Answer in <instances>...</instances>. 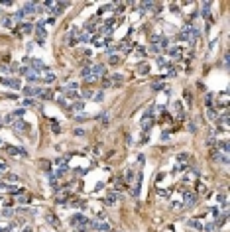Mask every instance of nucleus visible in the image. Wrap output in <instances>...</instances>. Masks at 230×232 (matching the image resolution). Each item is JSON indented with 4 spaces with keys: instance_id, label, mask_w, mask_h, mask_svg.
<instances>
[{
    "instance_id": "obj_4",
    "label": "nucleus",
    "mask_w": 230,
    "mask_h": 232,
    "mask_svg": "<svg viewBox=\"0 0 230 232\" xmlns=\"http://www.w3.org/2000/svg\"><path fill=\"white\" fill-rule=\"evenodd\" d=\"M12 126L16 128L18 132H24V134H28V132L32 130V128H30V124H26L24 120H16V122H12Z\"/></svg>"
},
{
    "instance_id": "obj_18",
    "label": "nucleus",
    "mask_w": 230,
    "mask_h": 232,
    "mask_svg": "<svg viewBox=\"0 0 230 232\" xmlns=\"http://www.w3.org/2000/svg\"><path fill=\"white\" fill-rule=\"evenodd\" d=\"M216 146L220 148V152H222L224 156H228V142H226V140H222V142H216Z\"/></svg>"
},
{
    "instance_id": "obj_23",
    "label": "nucleus",
    "mask_w": 230,
    "mask_h": 232,
    "mask_svg": "<svg viewBox=\"0 0 230 232\" xmlns=\"http://www.w3.org/2000/svg\"><path fill=\"white\" fill-rule=\"evenodd\" d=\"M24 112H26V108H18V110H14L10 116H12V122H14V118H20V116H24Z\"/></svg>"
},
{
    "instance_id": "obj_24",
    "label": "nucleus",
    "mask_w": 230,
    "mask_h": 232,
    "mask_svg": "<svg viewBox=\"0 0 230 232\" xmlns=\"http://www.w3.org/2000/svg\"><path fill=\"white\" fill-rule=\"evenodd\" d=\"M114 189H116V191H120V189H126V181H124V179H116V183H114Z\"/></svg>"
},
{
    "instance_id": "obj_22",
    "label": "nucleus",
    "mask_w": 230,
    "mask_h": 232,
    "mask_svg": "<svg viewBox=\"0 0 230 232\" xmlns=\"http://www.w3.org/2000/svg\"><path fill=\"white\" fill-rule=\"evenodd\" d=\"M214 122H220L222 126H228V112H224V114H222L220 118H216Z\"/></svg>"
},
{
    "instance_id": "obj_46",
    "label": "nucleus",
    "mask_w": 230,
    "mask_h": 232,
    "mask_svg": "<svg viewBox=\"0 0 230 232\" xmlns=\"http://www.w3.org/2000/svg\"><path fill=\"white\" fill-rule=\"evenodd\" d=\"M51 130H53V132H55V134H59V132H61V126H57V124H55V122H53Z\"/></svg>"
},
{
    "instance_id": "obj_20",
    "label": "nucleus",
    "mask_w": 230,
    "mask_h": 232,
    "mask_svg": "<svg viewBox=\"0 0 230 232\" xmlns=\"http://www.w3.org/2000/svg\"><path fill=\"white\" fill-rule=\"evenodd\" d=\"M203 230H205V232H216V230H218V226H216V222H209V224H205V226H203Z\"/></svg>"
},
{
    "instance_id": "obj_19",
    "label": "nucleus",
    "mask_w": 230,
    "mask_h": 232,
    "mask_svg": "<svg viewBox=\"0 0 230 232\" xmlns=\"http://www.w3.org/2000/svg\"><path fill=\"white\" fill-rule=\"evenodd\" d=\"M39 79H41L43 83H53V81H55V75H53L51 71H47L45 75H43V77H39Z\"/></svg>"
},
{
    "instance_id": "obj_21",
    "label": "nucleus",
    "mask_w": 230,
    "mask_h": 232,
    "mask_svg": "<svg viewBox=\"0 0 230 232\" xmlns=\"http://www.w3.org/2000/svg\"><path fill=\"white\" fill-rule=\"evenodd\" d=\"M114 87H120V83H122V75L120 73H116V75H112V81H110Z\"/></svg>"
},
{
    "instance_id": "obj_34",
    "label": "nucleus",
    "mask_w": 230,
    "mask_h": 232,
    "mask_svg": "<svg viewBox=\"0 0 230 232\" xmlns=\"http://www.w3.org/2000/svg\"><path fill=\"white\" fill-rule=\"evenodd\" d=\"M197 191H199L201 195H205V193H207V185H203V183H199V185H197Z\"/></svg>"
},
{
    "instance_id": "obj_42",
    "label": "nucleus",
    "mask_w": 230,
    "mask_h": 232,
    "mask_svg": "<svg viewBox=\"0 0 230 232\" xmlns=\"http://www.w3.org/2000/svg\"><path fill=\"white\" fill-rule=\"evenodd\" d=\"M57 102H59L61 106H69V104H67V100H65V96H59V98H57Z\"/></svg>"
},
{
    "instance_id": "obj_31",
    "label": "nucleus",
    "mask_w": 230,
    "mask_h": 232,
    "mask_svg": "<svg viewBox=\"0 0 230 232\" xmlns=\"http://www.w3.org/2000/svg\"><path fill=\"white\" fill-rule=\"evenodd\" d=\"M150 71V67H148V65H146V63H142L140 67H138V73H140V75H146V73Z\"/></svg>"
},
{
    "instance_id": "obj_28",
    "label": "nucleus",
    "mask_w": 230,
    "mask_h": 232,
    "mask_svg": "<svg viewBox=\"0 0 230 232\" xmlns=\"http://www.w3.org/2000/svg\"><path fill=\"white\" fill-rule=\"evenodd\" d=\"M98 120H100V124H102V126H106V124H108V120H110V116H108L106 112H102V114L98 116Z\"/></svg>"
},
{
    "instance_id": "obj_38",
    "label": "nucleus",
    "mask_w": 230,
    "mask_h": 232,
    "mask_svg": "<svg viewBox=\"0 0 230 232\" xmlns=\"http://www.w3.org/2000/svg\"><path fill=\"white\" fill-rule=\"evenodd\" d=\"M158 65L159 67H167V59L165 57H158Z\"/></svg>"
},
{
    "instance_id": "obj_27",
    "label": "nucleus",
    "mask_w": 230,
    "mask_h": 232,
    "mask_svg": "<svg viewBox=\"0 0 230 232\" xmlns=\"http://www.w3.org/2000/svg\"><path fill=\"white\" fill-rule=\"evenodd\" d=\"M175 114H177L179 120L183 118V106H181V102H175Z\"/></svg>"
},
{
    "instance_id": "obj_48",
    "label": "nucleus",
    "mask_w": 230,
    "mask_h": 232,
    "mask_svg": "<svg viewBox=\"0 0 230 232\" xmlns=\"http://www.w3.org/2000/svg\"><path fill=\"white\" fill-rule=\"evenodd\" d=\"M83 98H92V92L87 90V92H83Z\"/></svg>"
},
{
    "instance_id": "obj_3",
    "label": "nucleus",
    "mask_w": 230,
    "mask_h": 232,
    "mask_svg": "<svg viewBox=\"0 0 230 232\" xmlns=\"http://www.w3.org/2000/svg\"><path fill=\"white\" fill-rule=\"evenodd\" d=\"M183 201H185V205L187 207H193L195 205V201H197V197H195V193H191V191H183Z\"/></svg>"
},
{
    "instance_id": "obj_32",
    "label": "nucleus",
    "mask_w": 230,
    "mask_h": 232,
    "mask_svg": "<svg viewBox=\"0 0 230 232\" xmlns=\"http://www.w3.org/2000/svg\"><path fill=\"white\" fill-rule=\"evenodd\" d=\"M65 96H67V98H79L77 90H65Z\"/></svg>"
},
{
    "instance_id": "obj_15",
    "label": "nucleus",
    "mask_w": 230,
    "mask_h": 232,
    "mask_svg": "<svg viewBox=\"0 0 230 232\" xmlns=\"http://www.w3.org/2000/svg\"><path fill=\"white\" fill-rule=\"evenodd\" d=\"M26 79H28L30 83H37V81H39L37 73H35V71H32V69H28V73H26Z\"/></svg>"
},
{
    "instance_id": "obj_52",
    "label": "nucleus",
    "mask_w": 230,
    "mask_h": 232,
    "mask_svg": "<svg viewBox=\"0 0 230 232\" xmlns=\"http://www.w3.org/2000/svg\"><path fill=\"white\" fill-rule=\"evenodd\" d=\"M4 216H12V209H6L4 211Z\"/></svg>"
},
{
    "instance_id": "obj_12",
    "label": "nucleus",
    "mask_w": 230,
    "mask_h": 232,
    "mask_svg": "<svg viewBox=\"0 0 230 232\" xmlns=\"http://www.w3.org/2000/svg\"><path fill=\"white\" fill-rule=\"evenodd\" d=\"M35 8H37V6H35L34 2H26L22 10H24V14H34V12H35Z\"/></svg>"
},
{
    "instance_id": "obj_16",
    "label": "nucleus",
    "mask_w": 230,
    "mask_h": 232,
    "mask_svg": "<svg viewBox=\"0 0 230 232\" xmlns=\"http://www.w3.org/2000/svg\"><path fill=\"white\" fill-rule=\"evenodd\" d=\"M39 96L43 98V100H51L53 98V92L49 89H41V92H39Z\"/></svg>"
},
{
    "instance_id": "obj_33",
    "label": "nucleus",
    "mask_w": 230,
    "mask_h": 232,
    "mask_svg": "<svg viewBox=\"0 0 230 232\" xmlns=\"http://www.w3.org/2000/svg\"><path fill=\"white\" fill-rule=\"evenodd\" d=\"M6 189H8V193H14V195H18V193H22V191H24L22 187H6Z\"/></svg>"
},
{
    "instance_id": "obj_44",
    "label": "nucleus",
    "mask_w": 230,
    "mask_h": 232,
    "mask_svg": "<svg viewBox=\"0 0 230 232\" xmlns=\"http://www.w3.org/2000/svg\"><path fill=\"white\" fill-rule=\"evenodd\" d=\"M183 96H185V100H187V104H189V106H191V94H189V92H187V90H185V92H183Z\"/></svg>"
},
{
    "instance_id": "obj_8",
    "label": "nucleus",
    "mask_w": 230,
    "mask_h": 232,
    "mask_svg": "<svg viewBox=\"0 0 230 232\" xmlns=\"http://www.w3.org/2000/svg\"><path fill=\"white\" fill-rule=\"evenodd\" d=\"M152 124H154V120H152V118H148V116H144V118H142V122H140L142 130H144L146 134L150 132V128H152Z\"/></svg>"
},
{
    "instance_id": "obj_35",
    "label": "nucleus",
    "mask_w": 230,
    "mask_h": 232,
    "mask_svg": "<svg viewBox=\"0 0 230 232\" xmlns=\"http://www.w3.org/2000/svg\"><path fill=\"white\" fill-rule=\"evenodd\" d=\"M67 89H69V90H77V89H79V83H77V81H71L69 85H67Z\"/></svg>"
},
{
    "instance_id": "obj_11",
    "label": "nucleus",
    "mask_w": 230,
    "mask_h": 232,
    "mask_svg": "<svg viewBox=\"0 0 230 232\" xmlns=\"http://www.w3.org/2000/svg\"><path fill=\"white\" fill-rule=\"evenodd\" d=\"M116 201H118V193H108L104 197V205H114Z\"/></svg>"
},
{
    "instance_id": "obj_10",
    "label": "nucleus",
    "mask_w": 230,
    "mask_h": 232,
    "mask_svg": "<svg viewBox=\"0 0 230 232\" xmlns=\"http://www.w3.org/2000/svg\"><path fill=\"white\" fill-rule=\"evenodd\" d=\"M102 73H104V65H100V63H98V65H92V67H90V75H92L94 79H96L98 75H102Z\"/></svg>"
},
{
    "instance_id": "obj_2",
    "label": "nucleus",
    "mask_w": 230,
    "mask_h": 232,
    "mask_svg": "<svg viewBox=\"0 0 230 232\" xmlns=\"http://www.w3.org/2000/svg\"><path fill=\"white\" fill-rule=\"evenodd\" d=\"M24 61H26V63H30V65L34 67L32 71H47V65H45L41 59H28V57H26Z\"/></svg>"
},
{
    "instance_id": "obj_41",
    "label": "nucleus",
    "mask_w": 230,
    "mask_h": 232,
    "mask_svg": "<svg viewBox=\"0 0 230 232\" xmlns=\"http://www.w3.org/2000/svg\"><path fill=\"white\" fill-rule=\"evenodd\" d=\"M205 100H207V106L212 108V92H209V94H207V98H205Z\"/></svg>"
},
{
    "instance_id": "obj_43",
    "label": "nucleus",
    "mask_w": 230,
    "mask_h": 232,
    "mask_svg": "<svg viewBox=\"0 0 230 232\" xmlns=\"http://www.w3.org/2000/svg\"><path fill=\"white\" fill-rule=\"evenodd\" d=\"M152 89H154V90H161V89H163V83H154V85H152Z\"/></svg>"
},
{
    "instance_id": "obj_17",
    "label": "nucleus",
    "mask_w": 230,
    "mask_h": 232,
    "mask_svg": "<svg viewBox=\"0 0 230 232\" xmlns=\"http://www.w3.org/2000/svg\"><path fill=\"white\" fill-rule=\"evenodd\" d=\"M83 108H85V104H83L81 100H77V102H73V104L69 106V110H73V112H81Z\"/></svg>"
},
{
    "instance_id": "obj_6",
    "label": "nucleus",
    "mask_w": 230,
    "mask_h": 232,
    "mask_svg": "<svg viewBox=\"0 0 230 232\" xmlns=\"http://www.w3.org/2000/svg\"><path fill=\"white\" fill-rule=\"evenodd\" d=\"M177 161H179L181 167L185 165V169H187V165L191 163V156H189V154H179V156H177Z\"/></svg>"
},
{
    "instance_id": "obj_49",
    "label": "nucleus",
    "mask_w": 230,
    "mask_h": 232,
    "mask_svg": "<svg viewBox=\"0 0 230 232\" xmlns=\"http://www.w3.org/2000/svg\"><path fill=\"white\" fill-rule=\"evenodd\" d=\"M132 177H134V171H128V173H126V177H124V179H126V181H130Z\"/></svg>"
},
{
    "instance_id": "obj_13",
    "label": "nucleus",
    "mask_w": 230,
    "mask_h": 232,
    "mask_svg": "<svg viewBox=\"0 0 230 232\" xmlns=\"http://www.w3.org/2000/svg\"><path fill=\"white\" fill-rule=\"evenodd\" d=\"M2 83L8 85V87H12V89H20V81L18 79H2Z\"/></svg>"
},
{
    "instance_id": "obj_45",
    "label": "nucleus",
    "mask_w": 230,
    "mask_h": 232,
    "mask_svg": "<svg viewBox=\"0 0 230 232\" xmlns=\"http://www.w3.org/2000/svg\"><path fill=\"white\" fill-rule=\"evenodd\" d=\"M24 104H26V106H35V102L32 100V98H26V100H24Z\"/></svg>"
},
{
    "instance_id": "obj_30",
    "label": "nucleus",
    "mask_w": 230,
    "mask_h": 232,
    "mask_svg": "<svg viewBox=\"0 0 230 232\" xmlns=\"http://www.w3.org/2000/svg\"><path fill=\"white\" fill-rule=\"evenodd\" d=\"M108 63H110V65H118V63H120V57H118V55H110Z\"/></svg>"
},
{
    "instance_id": "obj_37",
    "label": "nucleus",
    "mask_w": 230,
    "mask_h": 232,
    "mask_svg": "<svg viewBox=\"0 0 230 232\" xmlns=\"http://www.w3.org/2000/svg\"><path fill=\"white\" fill-rule=\"evenodd\" d=\"M116 49H118V45H108V47H106V53H108V55H114Z\"/></svg>"
},
{
    "instance_id": "obj_14",
    "label": "nucleus",
    "mask_w": 230,
    "mask_h": 232,
    "mask_svg": "<svg viewBox=\"0 0 230 232\" xmlns=\"http://www.w3.org/2000/svg\"><path fill=\"white\" fill-rule=\"evenodd\" d=\"M169 57H173V59H179V57H181V45L169 47Z\"/></svg>"
},
{
    "instance_id": "obj_53",
    "label": "nucleus",
    "mask_w": 230,
    "mask_h": 232,
    "mask_svg": "<svg viewBox=\"0 0 230 232\" xmlns=\"http://www.w3.org/2000/svg\"><path fill=\"white\" fill-rule=\"evenodd\" d=\"M2 146H4V144H2V140H0V148H2Z\"/></svg>"
},
{
    "instance_id": "obj_47",
    "label": "nucleus",
    "mask_w": 230,
    "mask_h": 232,
    "mask_svg": "<svg viewBox=\"0 0 230 232\" xmlns=\"http://www.w3.org/2000/svg\"><path fill=\"white\" fill-rule=\"evenodd\" d=\"M18 201H20V203H24V205H26V203H30V195H28V197H20V199H18Z\"/></svg>"
},
{
    "instance_id": "obj_39",
    "label": "nucleus",
    "mask_w": 230,
    "mask_h": 232,
    "mask_svg": "<svg viewBox=\"0 0 230 232\" xmlns=\"http://www.w3.org/2000/svg\"><path fill=\"white\" fill-rule=\"evenodd\" d=\"M209 118H211V120H216V118H218V114L214 112V108H209Z\"/></svg>"
},
{
    "instance_id": "obj_7",
    "label": "nucleus",
    "mask_w": 230,
    "mask_h": 232,
    "mask_svg": "<svg viewBox=\"0 0 230 232\" xmlns=\"http://www.w3.org/2000/svg\"><path fill=\"white\" fill-rule=\"evenodd\" d=\"M6 150H8V154H10V156H28L24 148H14V146H8Z\"/></svg>"
},
{
    "instance_id": "obj_50",
    "label": "nucleus",
    "mask_w": 230,
    "mask_h": 232,
    "mask_svg": "<svg viewBox=\"0 0 230 232\" xmlns=\"http://www.w3.org/2000/svg\"><path fill=\"white\" fill-rule=\"evenodd\" d=\"M75 134H77V136H85V130H81V128H77V130H75Z\"/></svg>"
},
{
    "instance_id": "obj_26",
    "label": "nucleus",
    "mask_w": 230,
    "mask_h": 232,
    "mask_svg": "<svg viewBox=\"0 0 230 232\" xmlns=\"http://www.w3.org/2000/svg\"><path fill=\"white\" fill-rule=\"evenodd\" d=\"M189 226H193V228H197L199 232L203 230V222H199V220H195V218H193V220H189Z\"/></svg>"
},
{
    "instance_id": "obj_29",
    "label": "nucleus",
    "mask_w": 230,
    "mask_h": 232,
    "mask_svg": "<svg viewBox=\"0 0 230 232\" xmlns=\"http://www.w3.org/2000/svg\"><path fill=\"white\" fill-rule=\"evenodd\" d=\"M92 98H94L96 102H102V100H104V92H102V90H98L96 94H92Z\"/></svg>"
},
{
    "instance_id": "obj_5",
    "label": "nucleus",
    "mask_w": 230,
    "mask_h": 232,
    "mask_svg": "<svg viewBox=\"0 0 230 232\" xmlns=\"http://www.w3.org/2000/svg\"><path fill=\"white\" fill-rule=\"evenodd\" d=\"M41 89H37V87H32V85H28V87H24V94H26V98H32L35 94H39Z\"/></svg>"
},
{
    "instance_id": "obj_51",
    "label": "nucleus",
    "mask_w": 230,
    "mask_h": 232,
    "mask_svg": "<svg viewBox=\"0 0 230 232\" xmlns=\"http://www.w3.org/2000/svg\"><path fill=\"white\" fill-rule=\"evenodd\" d=\"M102 85H104V87H110L112 83H110V79H102Z\"/></svg>"
},
{
    "instance_id": "obj_9",
    "label": "nucleus",
    "mask_w": 230,
    "mask_h": 232,
    "mask_svg": "<svg viewBox=\"0 0 230 232\" xmlns=\"http://www.w3.org/2000/svg\"><path fill=\"white\" fill-rule=\"evenodd\" d=\"M32 32H34V24L28 22V24H22V26H20V34H22V36H28V34H32Z\"/></svg>"
},
{
    "instance_id": "obj_36",
    "label": "nucleus",
    "mask_w": 230,
    "mask_h": 232,
    "mask_svg": "<svg viewBox=\"0 0 230 232\" xmlns=\"http://www.w3.org/2000/svg\"><path fill=\"white\" fill-rule=\"evenodd\" d=\"M148 51H150V53H159V47L156 45V43H152V45L148 47Z\"/></svg>"
},
{
    "instance_id": "obj_25",
    "label": "nucleus",
    "mask_w": 230,
    "mask_h": 232,
    "mask_svg": "<svg viewBox=\"0 0 230 232\" xmlns=\"http://www.w3.org/2000/svg\"><path fill=\"white\" fill-rule=\"evenodd\" d=\"M45 220H47L51 226H59V220L55 218V214H47V218H45Z\"/></svg>"
},
{
    "instance_id": "obj_40",
    "label": "nucleus",
    "mask_w": 230,
    "mask_h": 232,
    "mask_svg": "<svg viewBox=\"0 0 230 232\" xmlns=\"http://www.w3.org/2000/svg\"><path fill=\"white\" fill-rule=\"evenodd\" d=\"M14 18H16V20H24V18H26V14H24V10H18L16 14H14Z\"/></svg>"
},
{
    "instance_id": "obj_1",
    "label": "nucleus",
    "mask_w": 230,
    "mask_h": 232,
    "mask_svg": "<svg viewBox=\"0 0 230 232\" xmlns=\"http://www.w3.org/2000/svg\"><path fill=\"white\" fill-rule=\"evenodd\" d=\"M87 224H88V218L85 216V214L77 213V214H73V216H71V226H73V228L85 232V230H87Z\"/></svg>"
}]
</instances>
